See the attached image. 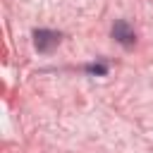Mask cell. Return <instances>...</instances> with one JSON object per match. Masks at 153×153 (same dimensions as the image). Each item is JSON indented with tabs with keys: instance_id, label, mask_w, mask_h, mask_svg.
<instances>
[{
	"instance_id": "cell-1",
	"label": "cell",
	"mask_w": 153,
	"mask_h": 153,
	"mask_svg": "<svg viewBox=\"0 0 153 153\" xmlns=\"http://www.w3.org/2000/svg\"><path fill=\"white\" fill-rule=\"evenodd\" d=\"M60 33L57 31H48V29H38V31H33V45H36V50L38 53H50L57 43H60Z\"/></svg>"
},
{
	"instance_id": "cell-2",
	"label": "cell",
	"mask_w": 153,
	"mask_h": 153,
	"mask_svg": "<svg viewBox=\"0 0 153 153\" xmlns=\"http://www.w3.org/2000/svg\"><path fill=\"white\" fill-rule=\"evenodd\" d=\"M112 38H115L120 45H124V48H131V45L136 43L134 29H131L129 22H124V19H117V22H115V26H112Z\"/></svg>"
},
{
	"instance_id": "cell-3",
	"label": "cell",
	"mask_w": 153,
	"mask_h": 153,
	"mask_svg": "<svg viewBox=\"0 0 153 153\" xmlns=\"http://www.w3.org/2000/svg\"><path fill=\"white\" fill-rule=\"evenodd\" d=\"M84 69H86L88 74H105V72H108V65H105V62H98V65L93 62V65H86Z\"/></svg>"
}]
</instances>
